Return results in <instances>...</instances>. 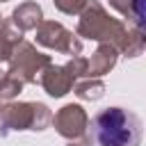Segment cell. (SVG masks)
Segmentation results:
<instances>
[{
  "instance_id": "cell-1",
  "label": "cell",
  "mask_w": 146,
  "mask_h": 146,
  "mask_svg": "<svg viewBox=\"0 0 146 146\" xmlns=\"http://www.w3.org/2000/svg\"><path fill=\"white\" fill-rule=\"evenodd\" d=\"M91 137L98 146H139L141 121L135 112L123 107H107L96 114Z\"/></svg>"
}]
</instances>
